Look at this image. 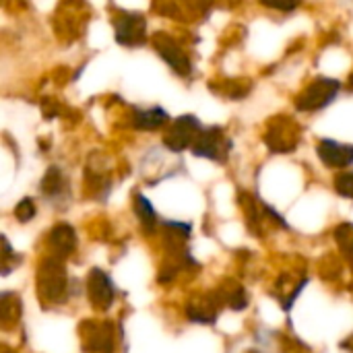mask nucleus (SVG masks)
Segmentation results:
<instances>
[{"label": "nucleus", "instance_id": "obj_21", "mask_svg": "<svg viewBox=\"0 0 353 353\" xmlns=\"http://www.w3.org/2000/svg\"><path fill=\"white\" fill-rule=\"evenodd\" d=\"M265 6L269 8H275V10H281V12H292L300 6L302 0H261Z\"/></svg>", "mask_w": 353, "mask_h": 353}, {"label": "nucleus", "instance_id": "obj_6", "mask_svg": "<svg viewBox=\"0 0 353 353\" xmlns=\"http://www.w3.org/2000/svg\"><path fill=\"white\" fill-rule=\"evenodd\" d=\"M232 151V141L223 134L219 126L203 128L192 145V153L196 157L213 159V161H225Z\"/></svg>", "mask_w": 353, "mask_h": 353}, {"label": "nucleus", "instance_id": "obj_17", "mask_svg": "<svg viewBox=\"0 0 353 353\" xmlns=\"http://www.w3.org/2000/svg\"><path fill=\"white\" fill-rule=\"evenodd\" d=\"M335 240L341 246L343 252L353 254V223H341L335 230Z\"/></svg>", "mask_w": 353, "mask_h": 353}, {"label": "nucleus", "instance_id": "obj_7", "mask_svg": "<svg viewBox=\"0 0 353 353\" xmlns=\"http://www.w3.org/2000/svg\"><path fill=\"white\" fill-rule=\"evenodd\" d=\"M265 143L273 153H292L300 143V126L292 118H275L265 132Z\"/></svg>", "mask_w": 353, "mask_h": 353}, {"label": "nucleus", "instance_id": "obj_10", "mask_svg": "<svg viewBox=\"0 0 353 353\" xmlns=\"http://www.w3.org/2000/svg\"><path fill=\"white\" fill-rule=\"evenodd\" d=\"M316 151H319L321 161L327 168L343 170L353 163V145H345V143H339L333 139H323V141H319Z\"/></svg>", "mask_w": 353, "mask_h": 353}, {"label": "nucleus", "instance_id": "obj_15", "mask_svg": "<svg viewBox=\"0 0 353 353\" xmlns=\"http://www.w3.org/2000/svg\"><path fill=\"white\" fill-rule=\"evenodd\" d=\"M66 188V182H64V176L58 168H50L41 180V192L50 199H56L58 194H62Z\"/></svg>", "mask_w": 353, "mask_h": 353}, {"label": "nucleus", "instance_id": "obj_16", "mask_svg": "<svg viewBox=\"0 0 353 353\" xmlns=\"http://www.w3.org/2000/svg\"><path fill=\"white\" fill-rule=\"evenodd\" d=\"M134 213L139 215V219H141V223L145 228L153 230V225L157 221V213L153 209V203L147 196H143V194H137L134 196Z\"/></svg>", "mask_w": 353, "mask_h": 353}, {"label": "nucleus", "instance_id": "obj_3", "mask_svg": "<svg viewBox=\"0 0 353 353\" xmlns=\"http://www.w3.org/2000/svg\"><path fill=\"white\" fill-rule=\"evenodd\" d=\"M66 273L64 267L56 261L50 259L39 267V275H37V290H39V298L43 302H58L64 298L66 294Z\"/></svg>", "mask_w": 353, "mask_h": 353}, {"label": "nucleus", "instance_id": "obj_2", "mask_svg": "<svg viewBox=\"0 0 353 353\" xmlns=\"http://www.w3.org/2000/svg\"><path fill=\"white\" fill-rule=\"evenodd\" d=\"M151 46L153 50L161 56V60L178 74V77H190L192 72V62L188 58V54L182 50V46L168 33L159 31L151 37Z\"/></svg>", "mask_w": 353, "mask_h": 353}, {"label": "nucleus", "instance_id": "obj_4", "mask_svg": "<svg viewBox=\"0 0 353 353\" xmlns=\"http://www.w3.org/2000/svg\"><path fill=\"white\" fill-rule=\"evenodd\" d=\"M114 39L120 46L137 48L147 41V21L141 12H118L114 17Z\"/></svg>", "mask_w": 353, "mask_h": 353}, {"label": "nucleus", "instance_id": "obj_9", "mask_svg": "<svg viewBox=\"0 0 353 353\" xmlns=\"http://www.w3.org/2000/svg\"><path fill=\"white\" fill-rule=\"evenodd\" d=\"M87 294H89V300L95 308L108 310L114 304L116 288H114V281L110 279V275L105 271L93 269L87 277Z\"/></svg>", "mask_w": 353, "mask_h": 353}, {"label": "nucleus", "instance_id": "obj_18", "mask_svg": "<svg viewBox=\"0 0 353 353\" xmlns=\"http://www.w3.org/2000/svg\"><path fill=\"white\" fill-rule=\"evenodd\" d=\"M14 217L21 223H27L35 217V201L33 199H23L17 207H14Z\"/></svg>", "mask_w": 353, "mask_h": 353}, {"label": "nucleus", "instance_id": "obj_11", "mask_svg": "<svg viewBox=\"0 0 353 353\" xmlns=\"http://www.w3.org/2000/svg\"><path fill=\"white\" fill-rule=\"evenodd\" d=\"M132 112H134L132 114V126L139 128V130H157V128L165 126L168 120H170V114L159 105H153L149 110L134 108Z\"/></svg>", "mask_w": 353, "mask_h": 353}, {"label": "nucleus", "instance_id": "obj_8", "mask_svg": "<svg viewBox=\"0 0 353 353\" xmlns=\"http://www.w3.org/2000/svg\"><path fill=\"white\" fill-rule=\"evenodd\" d=\"M81 343L89 353H114V327L110 323L87 321L81 325Z\"/></svg>", "mask_w": 353, "mask_h": 353}, {"label": "nucleus", "instance_id": "obj_14", "mask_svg": "<svg viewBox=\"0 0 353 353\" xmlns=\"http://www.w3.org/2000/svg\"><path fill=\"white\" fill-rule=\"evenodd\" d=\"M190 321L194 323H203V325H213L215 319H217V304L209 298H201L199 302H192L188 304L186 308Z\"/></svg>", "mask_w": 353, "mask_h": 353}, {"label": "nucleus", "instance_id": "obj_22", "mask_svg": "<svg viewBox=\"0 0 353 353\" xmlns=\"http://www.w3.org/2000/svg\"><path fill=\"white\" fill-rule=\"evenodd\" d=\"M347 89H352L353 91V74L350 77V81H347Z\"/></svg>", "mask_w": 353, "mask_h": 353}, {"label": "nucleus", "instance_id": "obj_13", "mask_svg": "<svg viewBox=\"0 0 353 353\" xmlns=\"http://www.w3.org/2000/svg\"><path fill=\"white\" fill-rule=\"evenodd\" d=\"M211 89L217 91L219 95H223L225 99H242L252 89V83H250V79H228V81L211 85Z\"/></svg>", "mask_w": 353, "mask_h": 353}, {"label": "nucleus", "instance_id": "obj_20", "mask_svg": "<svg viewBox=\"0 0 353 353\" xmlns=\"http://www.w3.org/2000/svg\"><path fill=\"white\" fill-rule=\"evenodd\" d=\"M225 302H228V306H232L234 310H244V308L248 306V298H246V292H244V288L236 285V288H234V290L228 294Z\"/></svg>", "mask_w": 353, "mask_h": 353}, {"label": "nucleus", "instance_id": "obj_23", "mask_svg": "<svg viewBox=\"0 0 353 353\" xmlns=\"http://www.w3.org/2000/svg\"><path fill=\"white\" fill-rule=\"evenodd\" d=\"M248 353H256V352H248Z\"/></svg>", "mask_w": 353, "mask_h": 353}, {"label": "nucleus", "instance_id": "obj_5", "mask_svg": "<svg viewBox=\"0 0 353 353\" xmlns=\"http://www.w3.org/2000/svg\"><path fill=\"white\" fill-rule=\"evenodd\" d=\"M201 130H203V128H201V122H199L196 116H192V114L180 116V118H176V120L170 124V128L165 130V134H163V145H165L170 151L180 153V151H184V149H188V147L194 145V141H196V137H199Z\"/></svg>", "mask_w": 353, "mask_h": 353}, {"label": "nucleus", "instance_id": "obj_1", "mask_svg": "<svg viewBox=\"0 0 353 353\" xmlns=\"http://www.w3.org/2000/svg\"><path fill=\"white\" fill-rule=\"evenodd\" d=\"M341 91V83L331 77L314 79L296 99V108L300 112H319L331 105Z\"/></svg>", "mask_w": 353, "mask_h": 353}, {"label": "nucleus", "instance_id": "obj_12", "mask_svg": "<svg viewBox=\"0 0 353 353\" xmlns=\"http://www.w3.org/2000/svg\"><path fill=\"white\" fill-rule=\"evenodd\" d=\"M48 244H50L54 256H68L74 250V246H77V236H74V232H72L70 225L60 223V225H56L50 232Z\"/></svg>", "mask_w": 353, "mask_h": 353}, {"label": "nucleus", "instance_id": "obj_19", "mask_svg": "<svg viewBox=\"0 0 353 353\" xmlns=\"http://www.w3.org/2000/svg\"><path fill=\"white\" fill-rule=\"evenodd\" d=\"M335 190L345 199H353V172H343L335 178Z\"/></svg>", "mask_w": 353, "mask_h": 353}]
</instances>
